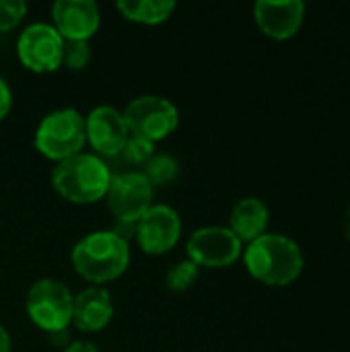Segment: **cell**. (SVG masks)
Listing matches in <instances>:
<instances>
[{"label": "cell", "instance_id": "8", "mask_svg": "<svg viewBox=\"0 0 350 352\" xmlns=\"http://www.w3.org/2000/svg\"><path fill=\"white\" fill-rule=\"evenodd\" d=\"M64 39L52 23H33L23 29L17 41V56L21 64L35 72L47 74L62 66Z\"/></svg>", "mask_w": 350, "mask_h": 352}, {"label": "cell", "instance_id": "14", "mask_svg": "<svg viewBox=\"0 0 350 352\" xmlns=\"http://www.w3.org/2000/svg\"><path fill=\"white\" fill-rule=\"evenodd\" d=\"M113 318V299L105 287H87L74 295L72 324L85 334L101 332Z\"/></svg>", "mask_w": 350, "mask_h": 352}, {"label": "cell", "instance_id": "9", "mask_svg": "<svg viewBox=\"0 0 350 352\" xmlns=\"http://www.w3.org/2000/svg\"><path fill=\"white\" fill-rule=\"evenodd\" d=\"M155 188L140 171H126L111 177L107 190V206L122 225H136L153 206Z\"/></svg>", "mask_w": 350, "mask_h": 352}, {"label": "cell", "instance_id": "1", "mask_svg": "<svg viewBox=\"0 0 350 352\" xmlns=\"http://www.w3.org/2000/svg\"><path fill=\"white\" fill-rule=\"evenodd\" d=\"M241 258L250 276L266 287L293 285L305 268L299 243L289 235L270 231L248 243Z\"/></svg>", "mask_w": 350, "mask_h": 352}, {"label": "cell", "instance_id": "23", "mask_svg": "<svg viewBox=\"0 0 350 352\" xmlns=\"http://www.w3.org/2000/svg\"><path fill=\"white\" fill-rule=\"evenodd\" d=\"M62 352H99V351H97V346H95L93 342H89V340H74V342L66 344Z\"/></svg>", "mask_w": 350, "mask_h": 352}, {"label": "cell", "instance_id": "22", "mask_svg": "<svg viewBox=\"0 0 350 352\" xmlns=\"http://www.w3.org/2000/svg\"><path fill=\"white\" fill-rule=\"evenodd\" d=\"M10 107H12V91L8 82L0 76V122L8 116Z\"/></svg>", "mask_w": 350, "mask_h": 352}, {"label": "cell", "instance_id": "25", "mask_svg": "<svg viewBox=\"0 0 350 352\" xmlns=\"http://www.w3.org/2000/svg\"><path fill=\"white\" fill-rule=\"evenodd\" d=\"M344 235H347V239L350 241V204L349 208H347V214H344Z\"/></svg>", "mask_w": 350, "mask_h": 352}, {"label": "cell", "instance_id": "19", "mask_svg": "<svg viewBox=\"0 0 350 352\" xmlns=\"http://www.w3.org/2000/svg\"><path fill=\"white\" fill-rule=\"evenodd\" d=\"M155 155V144L144 140V138H138V136H128L120 157L128 163V165H140L144 167L146 161Z\"/></svg>", "mask_w": 350, "mask_h": 352}, {"label": "cell", "instance_id": "21", "mask_svg": "<svg viewBox=\"0 0 350 352\" xmlns=\"http://www.w3.org/2000/svg\"><path fill=\"white\" fill-rule=\"evenodd\" d=\"M27 14L23 0H0V33L14 29Z\"/></svg>", "mask_w": 350, "mask_h": 352}, {"label": "cell", "instance_id": "18", "mask_svg": "<svg viewBox=\"0 0 350 352\" xmlns=\"http://www.w3.org/2000/svg\"><path fill=\"white\" fill-rule=\"evenodd\" d=\"M198 274H200V268L194 262L190 260L175 262L165 274V287L171 293H186L190 287H194V283L198 280Z\"/></svg>", "mask_w": 350, "mask_h": 352}, {"label": "cell", "instance_id": "2", "mask_svg": "<svg viewBox=\"0 0 350 352\" xmlns=\"http://www.w3.org/2000/svg\"><path fill=\"white\" fill-rule=\"evenodd\" d=\"M70 260L76 274L91 287H105L128 270L130 243L118 231H95L76 241Z\"/></svg>", "mask_w": 350, "mask_h": 352}, {"label": "cell", "instance_id": "15", "mask_svg": "<svg viewBox=\"0 0 350 352\" xmlns=\"http://www.w3.org/2000/svg\"><path fill=\"white\" fill-rule=\"evenodd\" d=\"M270 210L268 206L254 196L241 198L229 214V229L237 235L241 243H252L254 239L268 233Z\"/></svg>", "mask_w": 350, "mask_h": 352}, {"label": "cell", "instance_id": "17", "mask_svg": "<svg viewBox=\"0 0 350 352\" xmlns=\"http://www.w3.org/2000/svg\"><path fill=\"white\" fill-rule=\"evenodd\" d=\"M140 173L151 182L153 188L167 186V184H171L179 175V163L171 155H167V153H155L146 161V165L142 167Z\"/></svg>", "mask_w": 350, "mask_h": 352}, {"label": "cell", "instance_id": "7", "mask_svg": "<svg viewBox=\"0 0 350 352\" xmlns=\"http://www.w3.org/2000/svg\"><path fill=\"white\" fill-rule=\"evenodd\" d=\"M243 248L237 235L221 225L200 227L186 241L188 260L198 268H227L241 258Z\"/></svg>", "mask_w": 350, "mask_h": 352}, {"label": "cell", "instance_id": "24", "mask_svg": "<svg viewBox=\"0 0 350 352\" xmlns=\"http://www.w3.org/2000/svg\"><path fill=\"white\" fill-rule=\"evenodd\" d=\"M0 352H12V340L10 334L6 332V328L0 324Z\"/></svg>", "mask_w": 350, "mask_h": 352}, {"label": "cell", "instance_id": "13", "mask_svg": "<svg viewBox=\"0 0 350 352\" xmlns=\"http://www.w3.org/2000/svg\"><path fill=\"white\" fill-rule=\"evenodd\" d=\"M258 29L276 41H287L299 33L305 21L303 0H258L254 4Z\"/></svg>", "mask_w": 350, "mask_h": 352}, {"label": "cell", "instance_id": "12", "mask_svg": "<svg viewBox=\"0 0 350 352\" xmlns=\"http://www.w3.org/2000/svg\"><path fill=\"white\" fill-rule=\"evenodd\" d=\"M52 25L64 41H89L101 25L99 4L95 0H56Z\"/></svg>", "mask_w": 350, "mask_h": 352}, {"label": "cell", "instance_id": "4", "mask_svg": "<svg viewBox=\"0 0 350 352\" xmlns=\"http://www.w3.org/2000/svg\"><path fill=\"white\" fill-rule=\"evenodd\" d=\"M33 144L45 159L56 163L83 153L87 144L85 116L74 107L50 111L39 122Z\"/></svg>", "mask_w": 350, "mask_h": 352}, {"label": "cell", "instance_id": "6", "mask_svg": "<svg viewBox=\"0 0 350 352\" xmlns=\"http://www.w3.org/2000/svg\"><path fill=\"white\" fill-rule=\"evenodd\" d=\"M128 132L149 142L165 140L179 126L177 107L161 95H140L132 99L122 111Z\"/></svg>", "mask_w": 350, "mask_h": 352}, {"label": "cell", "instance_id": "3", "mask_svg": "<svg viewBox=\"0 0 350 352\" xmlns=\"http://www.w3.org/2000/svg\"><path fill=\"white\" fill-rule=\"evenodd\" d=\"M113 173L95 153H78L56 163L52 171L54 190L72 204H95L107 196Z\"/></svg>", "mask_w": 350, "mask_h": 352}, {"label": "cell", "instance_id": "20", "mask_svg": "<svg viewBox=\"0 0 350 352\" xmlns=\"http://www.w3.org/2000/svg\"><path fill=\"white\" fill-rule=\"evenodd\" d=\"M91 62V43L89 41H64L62 66L70 70H83Z\"/></svg>", "mask_w": 350, "mask_h": 352}, {"label": "cell", "instance_id": "10", "mask_svg": "<svg viewBox=\"0 0 350 352\" xmlns=\"http://www.w3.org/2000/svg\"><path fill=\"white\" fill-rule=\"evenodd\" d=\"M136 243L149 256L171 252L182 239V219L167 204H153L134 225Z\"/></svg>", "mask_w": 350, "mask_h": 352}, {"label": "cell", "instance_id": "16", "mask_svg": "<svg viewBox=\"0 0 350 352\" xmlns=\"http://www.w3.org/2000/svg\"><path fill=\"white\" fill-rule=\"evenodd\" d=\"M116 8L124 14V19L138 25H161L165 23L173 10L177 8L175 0H120Z\"/></svg>", "mask_w": 350, "mask_h": 352}, {"label": "cell", "instance_id": "5", "mask_svg": "<svg viewBox=\"0 0 350 352\" xmlns=\"http://www.w3.org/2000/svg\"><path fill=\"white\" fill-rule=\"evenodd\" d=\"M72 303L74 295L62 280L41 278L29 287L25 309L33 326L54 336L72 324Z\"/></svg>", "mask_w": 350, "mask_h": 352}, {"label": "cell", "instance_id": "11", "mask_svg": "<svg viewBox=\"0 0 350 352\" xmlns=\"http://www.w3.org/2000/svg\"><path fill=\"white\" fill-rule=\"evenodd\" d=\"M87 142L97 157H118L130 136L126 120L120 109L111 105H97L85 118Z\"/></svg>", "mask_w": 350, "mask_h": 352}]
</instances>
